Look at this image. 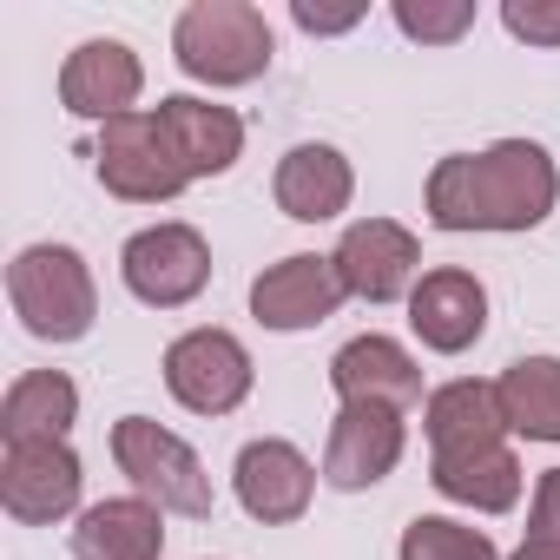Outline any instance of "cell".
<instances>
[{
    "label": "cell",
    "mask_w": 560,
    "mask_h": 560,
    "mask_svg": "<svg viewBox=\"0 0 560 560\" xmlns=\"http://www.w3.org/2000/svg\"><path fill=\"white\" fill-rule=\"evenodd\" d=\"M409 455V416L389 402H337L330 435H324V488L337 494H363L383 488Z\"/></svg>",
    "instance_id": "9c48e42d"
},
{
    "label": "cell",
    "mask_w": 560,
    "mask_h": 560,
    "mask_svg": "<svg viewBox=\"0 0 560 560\" xmlns=\"http://www.w3.org/2000/svg\"><path fill=\"white\" fill-rule=\"evenodd\" d=\"M139 100H145V60H139L126 40L100 34V40H80V47L60 60V106H67L73 119L113 126V119H126V113H145Z\"/></svg>",
    "instance_id": "4fadbf2b"
},
{
    "label": "cell",
    "mask_w": 560,
    "mask_h": 560,
    "mask_svg": "<svg viewBox=\"0 0 560 560\" xmlns=\"http://www.w3.org/2000/svg\"><path fill=\"white\" fill-rule=\"evenodd\" d=\"M396 560H508L488 527L462 514H416L396 540Z\"/></svg>",
    "instance_id": "603a6c76"
},
{
    "label": "cell",
    "mask_w": 560,
    "mask_h": 560,
    "mask_svg": "<svg viewBox=\"0 0 560 560\" xmlns=\"http://www.w3.org/2000/svg\"><path fill=\"white\" fill-rule=\"evenodd\" d=\"M172 60L191 86L205 93H237L257 86L277 60V27L250 0H191L172 21Z\"/></svg>",
    "instance_id": "7a4b0ae2"
},
{
    "label": "cell",
    "mask_w": 560,
    "mask_h": 560,
    "mask_svg": "<svg viewBox=\"0 0 560 560\" xmlns=\"http://www.w3.org/2000/svg\"><path fill=\"white\" fill-rule=\"evenodd\" d=\"M93 178H100L119 205H172V198L191 191L178 152L165 145V132H159V119H152V106H145V113H126V119H113V126H100V139H93Z\"/></svg>",
    "instance_id": "ba28073f"
},
{
    "label": "cell",
    "mask_w": 560,
    "mask_h": 560,
    "mask_svg": "<svg viewBox=\"0 0 560 560\" xmlns=\"http://www.w3.org/2000/svg\"><path fill=\"white\" fill-rule=\"evenodd\" d=\"M429 481H435L442 501H455L468 514H514L521 488H527V468H521L514 442H488V448H468V455H429Z\"/></svg>",
    "instance_id": "ac0fdd59"
},
{
    "label": "cell",
    "mask_w": 560,
    "mask_h": 560,
    "mask_svg": "<svg viewBox=\"0 0 560 560\" xmlns=\"http://www.w3.org/2000/svg\"><path fill=\"white\" fill-rule=\"evenodd\" d=\"M330 389H337V402H389L402 416L416 402H429L416 350L396 343V337H383V330H363V337H350L330 357Z\"/></svg>",
    "instance_id": "e0dca14e"
},
{
    "label": "cell",
    "mask_w": 560,
    "mask_h": 560,
    "mask_svg": "<svg viewBox=\"0 0 560 560\" xmlns=\"http://www.w3.org/2000/svg\"><path fill=\"white\" fill-rule=\"evenodd\" d=\"M521 540H547L560 547V468H540L534 475V494H527V534Z\"/></svg>",
    "instance_id": "4316f807"
},
{
    "label": "cell",
    "mask_w": 560,
    "mask_h": 560,
    "mask_svg": "<svg viewBox=\"0 0 560 560\" xmlns=\"http://www.w3.org/2000/svg\"><path fill=\"white\" fill-rule=\"evenodd\" d=\"M152 119H159V132H165V145L178 152V165H185L191 185L224 178V172L244 159V119H237L231 106H218L211 93H165V100L152 106Z\"/></svg>",
    "instance_id": "9a60e30c"
},
{
    "label": "cell",
    "mask_w": 560,
    "mask_h": 560,
    "mask_svg": "<svg viewBox=\"0 0 560 560\" xmlns=\"http://www.w3.org/2000/svg\"><path fill=\"white\" fill-rule=\"evenodd\" d=\"M422 435H429V455H468V448L508 442V416H501L494 383L455 376V383L429 389V402H422Z\"/></svg>",
    "instance_id": "ffe728a7"
},
{
    "label": "cell",
    "mask_w": 560,
    "mask_h": 560,
    "mask_svg": "<svg viewBox=\"0 0 560 560\" xmlns=\"http://www.w3.org/2000/svg\"><path fill=\"white\" fill-rule=\"evenodd\" d=\"M409 330L429 357H468L488 337V284L462 264H435L409 291Z\"/></svg>",
    "instance_id": "5bb4252c"
},
{
    "label": "cell",
    "mask_w": 560,
    "mask_h": 560,
    "mask_svg": "<svg viewBox=\"0 0 560 560\" xmlns=\"http://www.w3.org/2000/svg\"><path fill=\"white\" fill-rule=\"evenodd\" d=\"M501 27H508L521 47L560 54V0H501Z\"/></svg>",
    "instance_id": "d4e9b609"
},
{
    "label": "cell",
    "mask_w": 560,
    "mask_h": 560,
    "mask_svg": "<svg viewBox=\"0 0 560 560\" xmlns=\"http://www.w3.org/2000/svg\"><path fill=\"white\" fill-rule=\"evenodd\" d=\"M159 553H165V508H152L132 488L86 501V514L73 521V560H159Z\"/></svg>",
    "instance_id": "d6986e66"
},
{
    "label": "cell",
    "mask_w": 560,
    "mask_h": 560,
    "mask_svg": "<svg viewBox=\"0 0 560 560\" xmlns=\"http://www.w3.org/2000/svg\"><path fill=\"white\" fill-rule=\"evenodd\" d=\"M560 205V165L540 139H494L481 152H448L429 165L422 211L455 237H521L540 231Z\"/></svg>",
    "instance_id": "6da1fadb"
},
{
    "label": "cell",
    "mask_w": 560,
    "mask_h": 560,
    "mask_svg": "<svg viewBox=\"0 0 560 560\" xmlns=\"http://www.w3.org/2000/svg\"><path fill=\"white\" fill-rule=\"evenodd\" d=\"M270 198H277V211H284L291 224H337L357 205V165L337 145L304 139V145H291L284 159H277Z\"/></svg>",
    "instance_id": "2e32d148"
},
{
    "label": "cell",
    "mask_w": 560,
    "mask_h": 560,
    "mask_svg": "<svg viewBox=\"0 0 560 560\" xmlns=\"http://www.w3.org/2000/svg\"><path fill=\"white\" fill-rule=\"evenodd\" d=\"M0 508L21 527H60L86 514V462L73 442H0Z\"/></svg>",
    "instance_id": "52a82bcc"
},
{
    "label": "cell",
    "mask_w": 560,
    "mask_h": 560,
    "mask_svg": "<svg viewBox=\"0 0 560 560\" xmlns=\"http://www.w3.org/2000/svg\"><path fill=\"white\" fill-rule=\"evenodd\" d=\"M80 422V383L67 370H21L0 396V442H67Z\"/></svg>",
    "instance_id": "44dd1931"
},
{
    "label": "cell",
    "mask_w": 560,
    "mask_h": 560,
    "mask_svg": "<svg viewBox=\"0 0 560 560\" xmlns=\"http://www.w3.org/2000/svg\"><path fill=\"white\" fill-rule=\"evenodd\" d=\"M106 448H113V468L126 475V488L145 494L152 508H165L178 521H205L218 508L211 468L198 462V448L178 429H165L152 416H119L113 435H106Z\"/></svg>",
    "instance_id": "277c9868"
},
{
    "label": "cell",
    "mask_w": 560,
    "mask_h": 560,
    "mask_svg": "<svg viewBox=\"0 0 560 560\" xmlns=\"http://www.w3.org/2000/svg\"><path fill=\"white\" fill-rule=\"evenodd\" d=\"M330 264H337L343 291L357 304H376V311L383 304H409L416 277H422V237L402 218H357V224H343Z\"/></svg>",
    "instance_id": "30bf717a"
},
{
    "label": "cell",
    "mask_w": 560,
    "mask_h": 560,
    "mask_svg": "<svg viewBox=\"0 0 560 560\" xmlns=\"http://www.w3.org/2000/svg\"><path fill=\"white\" fill-rule=\"evenodd\" d=\"M389 21L416 47H455L475 34V0H396Z\"/></svg>",
    "instance_id": "cb8c5ba5"
},
{
    "label": "cell",
    "mask_w": 560,
    "mask_h": 560,
    "mask_svg": "<svg viewBox=\"0 0 560 560\" xmlns=\"http://www.w3.org/2000/svg\"><path fill=\"white\" fill-rule=\"evenodd\" d=\"M350 304L343 291V277L330 264V250H291V257H277L250 277V317L277 337H298V330H317L330 324L337 311Z\"/></svg>",
    "instance_id": "7c38bea8"
},
{
    "label": "cell",
    "mask_w": 560,
    "mask_h": 560,
    "mask_svg": "<svg viewBox=\"0 0 560 560\" xmlns=\"http://www.w3.org/2000/svg\"><path fill=\"white\" fill-rule=\"evenodd\" d=\"M159 376H165V389H172V402L185 416H211V422L244 409L250 389H257V363H250L244 337H231L218 324H198V330L172 337Z\"/></svg>",
    "instance_id": "8992f818"
},
{
    "label": "cell",
    "mask_w": 560,
    "mask_h": 560,
    "mask_svg": "<svg viewBox=\"0 0 560 560\" xmlns=\"http://www.w3.org/2000/svg\"><path fill=\"white\" fill-rule=\"evenodd\" d=\"M8 304L34 343H80L100 324V284L93 264L73 244H27L8 264Z\"/></svg>",
    "instance_id": "3957f363"
},
{
    "label": "cell",
    "mask_w": 560,
    "mask_h": 560,
    "mask_svg": "<svg viewBox=\"0 0 560 560\" xmlns=\"http://www.w3.org/2000/svg\"><path fill=\"white\" fill-rule=\"evenodd\" d=\"M494 396H501L508 435L560 448V357H514L494 376Z\"/></svg>",
    "instance_id": "7402d4cb"
},
{
    "label": "cell",
    "mask_w": 560,
    "mask_h": 560,
    "mask_svg": "<svg viewBox=\"0 0 560 560\" xmlns=\"http://www.w3.org/2000/svg\"><path fill=\"white\" fill-rule=\"evenodd\" d=\"M317 481H324V468H317L291 435H250V442L237 448V462H231V494H237V508H244L250 521H264V527L304 521L311 501H317Z\"/></svg>",
    "instance_id": "8fae6325"
},
{
    "label": "cell",
    "mask_w": 560,
    "mask_h": 560,
    "mask_svg": "<svg viewBox=\"0 0 560 560\" xmlns=\"http://www.w3.org/2000/svg\"><path fill=\"white\" fill-rule=\"evenodd\" d=\"M508 560H560V547H547V540H521Z\"/></svg>",
    "instance_id": "83f0119b"
},
{
    "label": "cell",
    "mask_w": 560,
    "mask_h": 560,
    "mask_svg": "<svg viewBox=\"0 0 560 560\" xmlns=\"http://www.w3.org/2000/svg\"><path fill=\"white\" fill-rule=\"evenodd\" d=\"M119 284L145 304V311H185L205 298L211 284V244L198 224L185 218H159L145 231H132L119 244Z\"/></svg>",
    "instance_id": "5b68a950"
},
{
    "label": "cell",
    "mask_w": 560,
    "mask_h": 560,
    "mask_svg": "<svg viewBox=\"0 0 560 560\" xmlns=\"http://www.w3.org/2000/svg\"><path fill=\"white\" fill-rule=\"evenodd\" d=\"M370 21L363 0H343V8H324V0H291V27L311 34V40H337V34H357Z\"/></svg>",
    "instance_id": "484cf974"
}]
</instances>
